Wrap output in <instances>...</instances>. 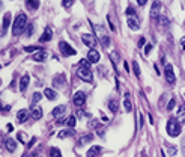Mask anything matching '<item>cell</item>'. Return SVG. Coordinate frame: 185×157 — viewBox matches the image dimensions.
I'll return each mask as SVG.
<instances>
[{
	"mask_svg": "<svg viewBox=\"0 0 185 157\" xmlns=\"http://www.w3.org/2000/svg\"><path fill=\"white\" fill-rule=\"evenodd\" d=\"M27 23V17H26V14H18L17 18H15L14 21V27H12V32L15 36H18L20 33H23V30L26 29V24Z\"/></svg>",
	"mask_w": 185,
	"mask_h": 157,
	"instance_id": "obj_1",
	"label": "cell"
},
{
	"mask_svg": "<svg viewBox=\"0 0 185 157\" xmlns=\"http://www.w3.org/2000/svg\"><path fill=\"white\" fill-rule=\"evenodd\" d=\"M167 133H168V136H172V138L179 136V133H181V125H179L178 119L170 118L167 121Z\"/></svg>",
	"mask_w": 185,
	"mask_h": 157,
	"instance_id": "obj_2",
	"label": "cell"
},
{
	"mask_svg": "<svg viewBox=\"0 0 185 157\" xmlns=\"http://www.w3.org/2000/svg\"><path fill=\"white\" fill-rule=\"evenodd\" d=\"M77 76L81 78V80L84 82H87V83H91L93 80V74H92V71H91V68H86V67H80L77 70Z\"/></svg>",
	"mask_w": 185,
	"mask_h": 157,
	"instance_id": "obj_3",
	"label": "cell"
},
{
	"mask_svg": "<svg viewBox=\"0 0 185 157\" xmlns=\"http://www.w3.org/2000/svg\"><path fill=\"white\" fill-rule=\"evenodd\" d=\"M81 41H83V43L86 44L91 50L95 49V47L98 45V41H96V38H95L92 33H83V35H81Z\"/></svg>",
	"mask_w": 185,
	"mask_h": 157,
	"instance_id": "obj_4",
	"label": "cell"
},
{
	"mask_svg": "<svg viewBox=\"0 0 185 157\" xmlns=\"http://www.w3.org/2000/svg\"><path fill=\"white\" fill-rule=\"evenodd\" d=\"M59 50L62 51V55H63V56H72V55H75V53H77V51L74 50L69 44L65 43V41H60V43H59Z\"/></svg>",
	"mask_w": 185,
	"mask_h": 157,
	"instance_id": "obj_5",
	"label": "cell"
},
{
	"mask_svg": "<svg viewBox=\"0 0 185 157\" xmlns=\"http://www.w3.org/2000/svg\"><path fill=\"white\" fill-rule=\"evenodd\" d=\"M164 74H166V80L170 83H175L176 77H175V73H173V67L170 64H166V68H164Z\"/></svg>",
	"mask_w": 185,
	"mask_h": 157,
	"instance_id": "obj_6",
	"label": "cell"
},
{
	"mask_svg": "<svg viewBox=\"0 0 185 157\" xmlns=\"http://www.w3.org/2000/svg\"><path fill=\"white\" fill-rule=\"evenodd\" d=\"M84 103H86V94L81 92V91L74 94V104H75V106H83Z\"/></svg>",
	"mask_w": 185,
	"mask_h": 157,
	"instance_id": "obj_7",
	"label": "cell"
},
{
	"mask_svg": "<svg viewBox=\"0 0 185 157\" xmlns=\"http://www.w3.org/2000/svg\"><path fill=\"white\" fill-rule=\"evenodd\" d=\"M99 57H101V55H99L98 50H95V49L89 50V53H87V61L91 62V64H98Z\"/></svg>",
	"mask_w": 185,
	"mask_h": 157,
	"instance_id": "obj_8",
	"label": "cell"
},
{
	"mask_svg": "<svg viewBox=\"0 0 185 157\" xmlns=\"http://www.w3.org/2000/svg\"><path fill=\"white\" fill-rule=\"evenodd\" d=\"M65 110H66V106H65V104H60V106H57V107L53 109V116L59 119V118H62V116H63V113H65Z\"/></svg>",
	"mask_w": 185,
	"mask_h": 157,
	"instance_id": "obj_9",
	"label": "cell"
},
{
	"mask_svg": "<svg viewBox=\"0 0 185 157\" xmlns=\"http://www.w3.org/2000/svg\"><path fill=\"white\" fill-rule=\"evenodd\" d=\"M126 24H128V27H130L131 30H139V29H140V24H139V20H137V18L128 17V20H126Z\"/></svg>",
	"mask_w": 185,
	"mask_h": 157,
	"instance_id": "obj_10",
	"label": "cell"
},
{
	"mask_svg": "<svg viewBox=\"0 0 185 157\" xmlns=\"http://www.w3.org/2000/svg\"><path fill=\"white\" fill-rule=\"evenodd\" d=\"M5 145H6V150L9 151V153H14V151L17 150V142H15L12 138H8L6 140H5Z\"/></svg>",
	"mask_w": 185,
	"mask_h": 157,
	"instance_id": "obj_11",
	"label": "cell"
},
{
	"mask_svg": "<svg viewBox=\"0 0 185 157\" xmlns=\"http://www.w3.org/2000/svg\"><path fill=\"white\" fill-rule=\"evenodd\" d=\"M51 38H53V30L50 27H45L44 33H42V36L39 38V41H41V43H47V41H50Z\"/></svg>",
	"mask_w": 185,
	"mask_h": 157,
	"instance_id": "obj_12",
	"label": "cell"
},
{
	"mask_svg": "<svg viewBox=\"0 0 185 157\" xmlns=\"http://www.w3.org/2000/svg\"><path fill=\"white\" fill-rule=\"evenodd\" d=\"M27 118H29V110H27V109H20L18 113H17V119H18V122H24Z\"/></svg>",
	"mask_w": 185,
	"mask_h": 157,
	"instance_id": "obj_13",
	"label": "cell"
},
{
	"mask_svg": "<svg viewBox=\"0 0 185 157\" xmlns=\"http://www.w3.org/2000/svg\"><path fill=\"white\" fill-rule=\"evenodd\" d=\"M47 51L45 50H39V51H36L35 53V56H33V61H36V62H44L45 59H47Z\"/></svg>",
	"mask_w": 185,
	"mask_h": 157,
	"instance_id": "obj_14",
	"label": "cell"
},
{
	"mask_svg": "<svg viewBox=\"0 0 185 157\" xmlns=\"http://www.w3.org/2000/svg\"><path fill=\"white\" fill-rule=\"evenodd\" d=\"M29 82H30V77H29V74H26V76L21 77V80H20V91H23V92H24L26 89H27Z\"/></svg>",
	"mask_w": 185,
	"mask_h": 157,
	"instance_id": "obj_15",
	"label": "cell"
},
{
	"mask_svg": "<svg viewBox=\"0 0 185 157\" xmlns=\"http://www.w3.org/2000/svg\"><path fill=\"white\" fill-rule=\"evenodd\" d=\"M53 85H54V88H62L63 85H65V76L63 74L56 76L54 80H53Z\"/></svg>",
	"mask_w": 185,
	"mask_h": 157,
	"instance_id": "obj_16",
	"label": "cell"
},
{
	"mask_svg": "<svg viewBox=\"0 0 185 157\" xmlns=\"http://www.w3.org/2000/svg\"><path fill=\"white\" fill-rule=\"evenodd\" d=\"M99 153H101V146H98V145H93L91 150L86 153V157H96Z\"/></svg>",
	"mask_w": 185,
	"mask_h": 157,
	"instance_id": "obj_17",
	"label": "cell"
},
{
	"mask_svg": "<svg viewBox=\"0 0 185 157\" xmlns=\"http://www.w3.org/2000/svg\"><path fill=\"white\" fill-rule=\"evenodd\" d=\"M44 95L47 97V98H48V100H56V98H57V92L54 91V89H50V88H47V89L44 91Z\"/></svg>",
	"mask_w": 185,
	"mask_h": 157,
	"instance_id": "obj_18",
	"label": "cell"
},
{
	"mask_svg": "<svg viewBox=\"0 0 185 157\" xmlns=\"http://www.w3.org/2000/svg\"><path fill=\"white\" fill-rule=\"evenodd\" d=\"M32 118L33 119H41L42 118V109L41 107H35V109H32Z\"/></svg>",
	"mask_w": 185,
	"mask_h": 157,
	"instance_id": "obj_19",
	"label": "cell"
},
{
	"mask_svg": "<svg viewBox=\"0 0 185 157\" xmlns=\"http://www.w3.org/2000/svg\"><path fill=\"white\" fill-rule=\"evenodd\" d=\"M178 121L179 122H185V104H182L178 110Z\"/></svg>",
	"mask_w": 185,
	"mask_h": 157,
	"instance_id": "obj_20",
	"label": "cell"
},
{
	"mask_svg": "<svg viewBox=\"0 0 185 157\" xmlns=\"http://www.w3.org/2000/svg\"><path fill=\"white\" fill-rule=\"evenodd\" d=\"M160 8H161L160 2H154V3H152V9H151V17H157V14H158V11H160Z\"/></svg>",
	"mask_w": 185,
	"mask_h": 157,
	"instance_id": "obj_21",
	"label": "cell"
},
{
	"mask_svg": "<svg viewBox=\"0 0 185 157\" xmlns=\"http://www.w3.org/2000/svg\"><path fill=\"white\" fill-rule=\"evenodd\" d=\"M92 139H93L92 134H84V136H81V138H80V140H78V145H86V144L91 142Z\"/></svg>",
	"mask_w": 185,
	"mask_h": 157,
	"instance_id": "obj_22",
	"label": "cell"
},
{
	"mask_svg": "<svg viewBox=\"0 0 185 157\" xmlns=\"http://www.w3.org/2000/svg\"><path fill=\"white\" fill-rule=\"evenodd\" d=\"M9 21H11V14L6 12L5 14V18H3V33H6V30L9 27Z\"/></svg>",
	"mask_w": 185,
	"mask_h": 157,
	"instance_id": "obj_23",
	"label": "cell"
},
{
	"mask_svg": "<svg viewBox=\"0 0 185 157\" xmlns=\"http://www.w3.org/2000/svg\"><path fill=\"white\" fill-rule=\"evenodd\" d=\"M108 109H110V110H112L113 113L118 112V109H119V103H118V100H110V101H108Z\"/></svg>",
	"mask_w": 185,
	"mask_h": 157,
	"instance_id": "obj_24",
	"label": "cell"
},
{
	"mask_svg": "<svg viewBox=\"0 0 185 157\" xmlns=\"http://www.w3.org/2000/svg\"><path fill=\"white\" fill-rule=\"evenodd\" d=\"M50 157H62L60 150H59V148H56V146L50 148Z\"/></svg>",
	"mask_w": 185,
	"mask_h": 157,
	"instance_id": "obj_25",
	"label": "cell"
},
{
	"mask_svg": "<svg viewBox=\"0 0 185 157\" xmlns=\"http://www.w3.org/2000/svg\"><path fill=\"white\" fill-rule=\"evenodd\" d=\"M133 71H134V74H135V77H139L140 78V67H139V64H137V61H133Z\"/></svg>",
	"mask_w": 185,
	"mask_h": 157,
	"instance_id": "obj_26",
	"label": "cell"
},
{
	"mask_svg": "<svg viewBox=\"0 0 185 157\" xmlns=\"http://www.w3.org/2000/svg\"><path fill=\"white\" fill-rule=\"evenodd\" d=\"M124 107H125L126 112H131V110H133V106H131V101H130V98H128V94H126V98H125V101H124Z\"/></svg>",
	"mask_w": 185,
	"mask_h": 157,
	"instance_id": "obj_27",
	"label": "cell"
},
{
	"mask_svg": "<svg viewBox=\"0 0 185 157\" xmlns=\"http://www.w3.org/2000/svg\"><path fill=\"white\" fill-rule=\"evenodd\" d=\"M66 124H68V127L74 128V127H75V124H77V118L75 116H69L66 119Z\"/></svg>",
	"mask_w": 185,
	"mask_h": 157,
	"instance_id": "obj_28",
	"label": "cell"
},
{
	"mask_svg": "<svg viewBox=\"0 0 185 157\" xmlns=\"http://www.w3.org/2000/svg\"><path fill=\"white\" fill-rule=\"evenodd\" d=\"M41 98H42V95H41V94H39V92H35V94H33V98H32V107H33L36 103H39V100H41Z\"/></svg>",
	"mask_w": 185,
	"mask_h": 157,
	"instance_id": "obj_29",
	"label": "cell"
},
{
	"mask_svg": "<svg viewBox=\"0 0 185 157\" xmlns=\"http://www.w3.org/2000/svg\"><path fill=\"white\" fill-rule=\"evenodd\" d=\"M24 51H26V53H32V51H39V47H36V45H27V47H24Z\"/></svg>",
	"mask_w": 185,
	"mask_h": 157,
	"instance_id": "obj_30",
	"label": "cell"
},
{
	"mask_svg": "<svg viewBox=\"0 0 185 157\" xmlns=\"http://www.w3.org/2000/svg\"><path fill=\"white\" fill-rule=\"evenodd\" d=\"M101 44H102L104 47H108V45H110V36L102 35V36H101Z\"/></svg>",
	"mask_w": 185,
	"mask_h": 157,
	"instance_id": "obj_31",
	"label": "cell"
},
{
	"mask_svg": "<svg viewBox=\"0 0 185 157\" xmlns=\"http://www.w3.org/2000/svg\"><path fill=\"white\" fill-rule=\"evenodd\" d=\"M110 57H112V62H113V65H116V62H118L119 61V55L118 53H116V51H112V53H110Z\"/></svg>",
	"mask_w": 185,
	"mask_h": 157,
	"instance_id": "obj_32",
	"label": "cell"
},
{
	"mask_svg": "<svg viewBox=\"0 0 185 157\" xmlns=\"http://www.w3.org/2000/svg\"><path fill=\"white\" fill-rule=\"evenodd\" d=\"M158 20H160V23H161L163 27H167V26H168V20H167L166 17H163V15H161V17L158 18Z\"/></svg>",
	"mask_w": 185,
	"mask_h": 157,
	"instance_id": "obj_33",
	"label": "cell"
},
{
	"mask_svg": "<svg viewBox=\"0 0 185 157\" xmlns=\"http://www.w3.org/2000/svg\"><path fill=\"white\" fill-rule=\"evenodd\" d=\"M167 153L170 154V156H175V154H176V148H175L173 145H168V146H167Z\"/></svg>",
	"mask_w": 185,
	"mask_h": 157,
	"instance_id": "obj_34",
	"label": "cell"
},
{
	"mask_svg": "<svg viewBox=\"0 0 185 157\" xmlns=\"http://www.w3.org/2000/svg\"><path fill=\"white\" fill-rule=\"evenodd\" d=\"M33 33V24H27V30H26V36H32Z\"/></svg>",
	"mask_w": 185,
	"mask_h": 157,
	"instance_id": "obj_35",
	"label": "cell"
},
{
	"mask_svg": "<svg viewBox=\"0 0 185 157\" xmlns=\"http://www.w3.org/2000/svg\"><path fill=\"white\" fill-rule=\"evenodd\" d=\"M69 134H72L71 132H65V130H62V132H59V134H57V136H59V138L62 139V138H66V136H69Z\"/></svg>",
	"mask_w": 185,
	"mask_h": 157,
	"instance_id": "obj_36",
	"label": "cell"
},
{
	"mask_svg": "<svg viewBox=\"0 0 185 157\" xmlns=\"http://www.w3.org/2000/svg\"><path fill=\"white\" fill-rule=\"evenodd\" d=\"M27 5H29L30 8H35V9L39 8V2H27Z\"/></svg>",
	"mask_w": 185,
	"mask_h": 157,
	"instance_id": "obj_37",
	"label": "cell"
},
{
	"mask_svg": "<svg viewBox=\"0 0 185 157\" xmlns=\"http://www.w3.org/2000/svg\"><path fill=\"white\" fill-rule=\"evenodd\" d=\"M80 65H81V67H86V68H89V65H91V62L86 61V59H81V61H80Z\"/></svg>",
	"mask_w": 185,
	"mask_h": 157,
	"instance_id": "obj_38",
	"label": "cell"
},
{
	"mask_svg": "<svg viewBox=\"0 0 185 157\" xmlns=\"http://www.w3.org/2000/svg\"><path fill=\"white\" fill-rule=\"evenodd\" d=\"M175 104H176L175 100H170V101H168V104H167V109H168V110H172V109L175 107Z\"/></svg>",
	"mask_w": 185,
	"mask_h": 157,
	"instance_id": "obj_39",
	"label": "cell"
},
{
	"mask_svg": "<svg viewBox=\"0 0 185 157\" xmlns=\"http://www.w3.org/2000/svg\"><path fill=\"white\" fill-rule=\"evenodd\" d=\"M151 50H152V44H147V45L145 47V55H149Z\"/></svg>",
	"mask_w": 185,
	"mask_h": 157,
	"instance_id": "obj_40",
	"label": "cell"
},
{
	"mask_svg": "<svg viewBox=\"0 0 185 157\" xmlns=\"http://www.w3.org/2000/svg\"><path fill=\"white\" fill-rule=\"evenodd\" d=\"M72 3H74V2H63V6H65V8H69V6H72Z\"/></svg>",
	"mask_w": 185,
	"mask_h": 157,
	"instance_id": "obj_41",
	"label": "cell"
},
{
	"mask_svg": "<svg viewBox=\"0 0 185 157\" xmlns=\"http://www.w3.org/2000/svg\"><path fill=\"white\" fill-rule=\"evenodd\" d=\"M135 11H134V9L133 8H128V9H126V14H128V15H133Z\"/></svg>",
	"mask_w": 185,
	"mask_h": 157,
	"instance_id": "obj_42",
	"label": "cell"
},
{
	"mask_svg": "<svg viewBox=\"0 0 185 157\" xmlns=\"http://www.w3.org/2000/svg\"><path fill=\"white\" fill-rule=\"evenodd\" d=\"M139 127H141V125H143V116H141V115H139Z\"/></svg>",
	"mask_w": 185,
	"mask_h": 157,
	"instance_id": "obj_43",
	"label": "cell"
},
{
	"mask_svg": "<svg viewBox=\"0 0 185 157\" xmlns=\"http://www.w3.org/2000/svg\"><path fill=\"white\" fill-rule=\"evenodd\" d=\"M35 140H36L35 138H33V139H32V140H30V142H29V145H27V148H32V145H33V144H35Z\"/></svg>",
	"mask_w": 185,
	"mask_h": 157,
	"instance_id": "obj_44",
	"label": "cell"
},
{
	"mask_svg": "<svg viewBox=\"0 0 185 157\" xmlns=\"http://www.w3.org/2000/svg\"><path fill=\"white\" fill-rule=\"evenodd\" d=\"M145 44V38H140V41H139V45L141 47V45H143Z\"/></svg>",
	"mask_w": 185,
	"mask_h": 157,
	"instance_id": "obj_45",
	"label": "cell"
},
{
	"mask_svg": "<svg viewBox=\"0 0 185 157\" xmlns=\"http://www.w3.org/2000/svg\"><path fill=\"white\" fill-rule=\"evenodd\" d=\"M139 5H140V6H145L146 2H145V0H139Z\"/></svg>",
	"mask_w": 185,
	"mask_h": 157,
	"instance_id": "obj_46",
	"label": "cell"
},
{
	"mask_svg": "<svg viewBox=\"0 0 185 157\" xmlns=\"http://www.w3.org/2000/svg\"><path fill=\"white\" fill-rule=\"evenodd\" d=\"M181 44L184 45V50H185V38H182V39H181Z\"/></svg>",
	"mask_w": 185,
	"mask_h": 157,
	"instance_id": "obj_47",
	"label": "cell"
},
{
	"mask_svg": "<svg viewBox=\"0 0 185 157\" xmlns=\"http://www.w3.org/2000/svg\"><path fill=\"white\" fill-rule=\"evenodd\" d=\"M23 157H29V156H26V154H24V156H23Z\"/></svg>",
	"mask_w": 185,
	"mask_h": 157,
	"instance_id": "obj_48",
	"label": "cell"
}]
</instances>
